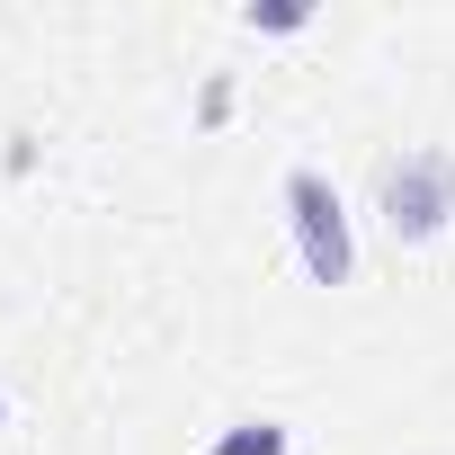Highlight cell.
Here are the masks:
<instances>
[{
  "label": "cell",
  "instance_id": "6da1fadb",
  "mask_svg": "<svg viewBox=\"0 0 455 455\" xmlns=\"http://www.w3.org/2000/svg\"><path fill=\"white\" fill-rule=\"evenodd\" d=\"M455 205V161H402L384 179V223L393 233H437Z\"/></svg>",
  "mask_w": 455,
  "mask_h": 455
},
{
  "label": "cell",
  "instance_id": "7a4b0ae2",
  "mask_svg": "<svg viewBox=\"0 0 455 455\" xmlns=\"http://www.w3.org/2000/svg\"><path fill=\"white\" fill-rule=\"evenodd\" d=\"M295 214H304V259H313V277H348V233H339V205L322 196V179H295Z\"/></svg>",
  "mask_w": 455,
  "mask_h": 455
},
{
  "label": "cell",
  "instance_id": "3957f363",
  "mask_svg": "<svg viewBox=\"0 0 455 455\" xmlns=\"http://www.w3.org/2000/svg\"><path fill=\"white\" fill-rule=\"evenodd\" d=\"M223 455H277V428H259V437H233Z\"/></svg>",
  "mask_w": 455,
  "mask_h": 455
}]
</instances>
